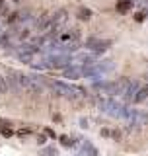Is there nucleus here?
Segmentation results:
<instances>
[{"instance_id": "nucleus-2", "label": "nucleus", "mask_w": 148, "mask_h": 156, "mask_svg": "<svg viewBox=\"0 0 148 156\" xmlns=\"http://www.w3.org/2000/svg\"><path fill=\"white\" fill-rule=\"evenodd\" d=\"M51 88L61 98H66V100H70V101H80V100H84V96H86L82 88L72 86V84H66V82H53Z\"/></svg>"}, {"instance_id": "nucleus-8", "label": "nucleus", "mask_w": 148, "mask_h": 156, "mask_svg": "<svg viewBox=\"0 0 148 156\" xmlns=\"http://www.w3.org/2000/svg\"><path fill=\"white\" fill-rule=\"evenodd\" d=\"M132 8V0H119L117 2V12L119 14H127Z\"/></svg>"}, {"instance_id": "nucleus-14", "label": "nucleus", "mask_w": 148, "mask_h": 156, "mask_svg": "<svg viewBox=\"0 0 148 156\" xmlns=\"http://www.w3.org/2000/svg\"><path fill=\"white\" fill-rule=\"evenodd\" d=\"M2 4H4V0H0V6H2Z\"/></svg>"}, {"instance_id": "nucleus-6", "label": "nucleus", "mask_w": 148, "mask_h": 156, "mask_svg": "<svg viewBox=\"0 0 148 156\" xmlns=\"http://www.w3.org/2000/svg\"><path fill=\"white\" fill-rule=\"evenodd\" d=\"M76 156H97V148L92 143H88V140H82V144H80V148H78Z\"/></svg>"}, {"instance_id": "nucleus-10", "label": "nucleus", "mask_w": 148, "mask_h": 156, "mask_svg": "<svg viewBox=\"0 0 148 156\" xmlns=\"http://www.w3.org/2000/svg\"><path fill=\"white\" fill-rule=\"evenodd\" d=\"M78 18H80L82 22H88V20L92 18V12L88 8H80V10H78Z\"/></svg>"}, {"instance_id": "nucleus-7", "label": "nucleus", "mask_w": 148, "mask_h": 156, "mask_svg": "<svg viewBox=\"0 0 148 156\" xmlns=\"http://www.w3.org/2000/svg\"><path fill=\"white\" fill-rule=\"evenodd\" d=\"M132 101H135V104H144V101H148V84L139 86V90H136Z\"/></svg>"}, {"instance_id": "nucleus-13", "label": "nucleus", "mask_w": 148, "mask_h": 156, "mask_svg": "<svg viewBox=\"0 0 148 156\" xmlns=\"http://www.w3.org/2000/svg\"><path fill=\"white\" fill-rule=\"evenodd\" d=\"M61 143L65 144V146H72V144H74V140H72V139H68V136H61Z\"/></svg>"}, {"instance_id": "nucleus-4", "label": "nucleus", "mask_w": 148, "mask_h": 156, "mask_svg": "<svg viewBox=\"0 0 148 156\" xmlns=\"http://www.w3.org/2000/svg\"><path fill=\"white\" fill-rule=\"evenodd\" d=\"M111 45V41H107V39H97V37H90L86 41V51L93 53V55H100V53L107 51Z\"/></svg>"}, {"instance_id": "nucleus-11", "label": "nucleus", "mask_w": 148, "mask_h": 156, "mask_svg": "<svg viewBox=\"0 0 148 156\" xmlns=\"http://www.w3.org/2000/svg\"><path fill=\"white\" fill-rule=\"evenodd\" d=\"M41 156H58V150L55 146H47V148L41 150Z\"/></svg>"}, {"instance_id": "nucleus-5", "label": "nucleus", "mask_w": 148, "mask_h": 156, "mask_svg": "<svg viewBox=\"0 0 148 156\" xmlns=\"http://www.w3.org/2000/svg\"><path fill=\"white\" fill-rule=\"evenodd\" d=\"M62 76L65 78H70V80H76V78H84L82 74V65H68L66 68H62Z\"/></svg>"}, {"instance_id": "nucleus-12", "label": "nucleus", "mask_w": 148, "mask_h": 156, "mask_svg": "<svg viewBox=\"0 0 148 156\" xmlns=\"http://www.w3.org/2000/svg\"><path fill=\"white\" fill-rule=\"evenodd\" d=\"M8 90V84H6V78L0 74V94H4V92Z\"/></svg>"}, {"instance_id": "nucleus-1", "label": "nucleus", "mask_w": 148, "mask_h": 156, "mask_svg": "<svg viewBox=\"0 0 148 156\" xmlns=\"http://www.w3.org/2000/svg\"><path fill=\"white\" fill-rule=\"evenodd\" d=\"M113 68H115L113 61H93V62H88V65H82V74H84V78L101 80V76L111 72Z\"/></svg>"}, {"instance_id": "nucleus-3", "label": "nucleus", "mask_w": 148, "mask_h": 156, "mask_svg": "<svg viewBox=\"0 0 148 156\" xmlns=\"http://www.w3.org/2000/svg\"><path fill=\"white\" fill-rule=\"evenodd\" d=\"M66 22H68V12L65 8H61V10H57L55 14H51V35L49 37H55L57 33H61L62 29H65Z\"/></svg>"}, {"instance_id": "nucleus-9", "label": "nucleus", "mask_w": 148, "mask_h": 156, "mask_svg": "<svg viewBox=\"0 0 148 156\" xmlns=\"http://www.w3.org/2000/svg\"><path fill=\"white\" fill-rule=\"evenodd\" d=\"M101 135L111 136L113 140H121V131H117V129H101Z\"/></svg>"}]
</instances>
